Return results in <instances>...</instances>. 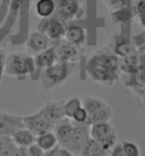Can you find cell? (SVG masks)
<instances>
[{"instance_id": "cell-1", "label": "cell", "mask_w": 145, "mask_h": 156, "mask_svg": "<svg viewBox=\"0 0 145 156\" xmlns=\"http://www.w3.org/2000/svg\"><path fill=\"white\" fill-rule=\"evenodd\" d=\"M86 69L94 81L111 86L119 78L120 62L116 54L98 52L89 61Z\"/></svg>"}, {"instance_id": "cell-2", "label": "cell", "mask_w": 145, "mask_h": 156, "mask_svg": "<svg viewBox=\"0 0 145 156\" xmlns=\"http://www.w3.org/2000/svg\"><path fill=\"white\" fill-rule=\"evenodd\" d=\"M74 69V64L69 62L58 61L53 65L43 69L40 82L44 89H51L64 83Z\"/></svg>"}, {"instance_id": "cell-3", "label": "cell", "mask_w": 145, "mask_h": 156, "mask_svg": "<svg viewBox=\"0 0 145 156\" xmlns=\"http://www.w3.org/2000/svg\"><path fill=\"white\" fill-rule=\"evenodd\" d=\"M34 58L30 54H10L6 57L5 73L9 76H22L35 72Z\"/></svg>"}, {"instance_id": "cell-4", "label": "cell", "mask_w": 145, "mask_h": 156, "mask_svg": "<svg viewBox=\"0 0 145 156\" xmlns=\"http://www.w3.org/2000/svg\"><path fill=\"white\" fill-rule=\"evenodd\" d=\"M90 134L91 138L99 141L108 153L118 143L117 132L110 122H101V123L91 124Z\"/></svg>"}, {"instance_id": "cell-5", "label": "cell", "mask_w": 145, "mask_h": 156, "mask_svg": "<svg viewBox=\"0 0 145 156\" xmlns=\"http://www.w3.org/2000/svg\"><path fill=\"white\" fill-rule=\"evenodd\" d=\"M74 131L68 144L65 146L68 151L74 155H79L83 146L91 138L90 134V126L89 124H81V123H74Z\"/></svg>"}, {"instance_id": "cell-6", "label": "cell", "mask_w": 145, "mask_h": 156, "mask_svg": "<svg viewBox=\"0 0 145 156\" xmlns=\"http://www.w3.org/2000/svg\"><path fill=\"white\" fill-rule=\"evenodd\" d=\"M23 122H24L25 128L30 129L36 136L44 133V132L53 131V129H55V124H52L50 121H48L47 117L44 116L40 111L35 114L24 116L23 117Z\"/></svg>"}, {"instance_id": "cell-7", "label": "cell", "mask_w": 145, "mask_h": 156, "mask_svg": "<svg viewBox=\"0 0 145 156\" xmlns=\"http://www.w3.org/2000/svg\"><path fill=\"white\" fill-rule=\"evenodd\" d=\"M24 126L22 116L0 112V137H12L16 131Z\"/></svg>"}, {"instance_id": "cell-8", "label": "cell", "mask_w": 145, "mask_h": 156, "mask_svg": "<svg viewBox=\"0 0 145 156\" xmlns=\"http://www.w3.org/2000/svg\"><path fill=\"white\" fill-rule=\"evenodd\" d=\"M39 31L47 34L51 40L58 41L66 34V25L64 24L61 18L56 17L51 18V20H47L46 22L41 23Z\"/></svg>"}, {"instance_id": "cell-9", "label": "cell", "mask_w": 145, "mask_h": 156, "mask_svg": "<svg viewBox=\"0 0 145 156\" xmlns=\"http://www.w3.org/2000/svg\"><path fill=\"white\" fill-rule=\"evenodd\" d=\"M49 47H51V39L41 31L32 33L26 42V49L30 55H38Z\"/></svg>"}, {"instance_id": "cell-10", "label": "cell", "mask_w": 145, "mask_h": 156, "mask_svg": "<svg viewBox=\"0 0 145 156\" xmlns=\"http://www.w3.org/2000/svg\"><path fill=\"white\" fill-rule=\"evenodd\" d=\"M64 100L59 101H48L47 104L40 109V112L42 113L44 116L47 117L48 121H50L52 124H57L59 121H61L65 116L64 112Z\"/></svg>"}, {"instance_id": "cell-11", "label": "cell", "mask_w": 145, "mask_h": 156, "mask_svg": "<svg viewBox=\"0 0 145 156\" xmlns=\"http://www.w3.org/2000/svg\"><path fill=\"white\" fill-rule=\"evenodd\" d=\"M74 131V124L68 117H64L61 121H59L55 126L53 132H55L58 144L61 147H65L68 144L69 139L72 137Z\"/></svg>"}, {"instance_id": "cell-12", "label": "cell", "mask_w": 145, "mask_h": 156, "mask_svg": "<svg viewBox=\"0 0 145 156\" xmlns=\"http://www.w3.org/2000/svg\"><path fill=\"white\" fill-rule=\"evenodd\" d=\"M59 44H56L55 48L57 50V55H58V59L64 62H69L72 63L77 59L78 57V48L75 44H70L67 40H58Z\"/></svg>"}, {"instance_id": "cell-13", "label": "cell", "mask_w": 145, "mask_h": 156, "mask_svg": "<svg viewBox=\"0 0 145 156\" xmlns=\"http://www.w3.org/2000/svg\"><path fill=\"white\" fill-rule=\"evenodd\" d=\"M58 55H57V50L53 46L49 47L48 49L43 50V51L39 52L38 55H35L34 62L35 65L39 69H47L49 66L53 65L56 62H58Z\"/></svg>"}, {"instance_id": "cell-14", "label": "cell", "mask_w": 145, "mask_h": 156, "mask_svg": "<svg viewBox=\"0 0 145 156\" xmlns=\"http://www.w3.org/2000/svg\"><path fill=\"white\" fill-rule=\"evenodd\" d=\"M144 66V63L142 61V57L134 52L127 57H123V61L120 62V69L126 73L132 74L137 73L140 69H142Z\"/></svg>"}, {"instance_id": "cell-15", "label": "cell", "mask_w": 145, "mask_h": 156, "mask_svg": "<svg viewBox=\"0 0 145 156\" xmlns=\"http://www.w3.org/2000/svg\"><path fill=\"white\" fill-rule=\"evenodd\" d=\"M65 35H66L67 41L77 47L84 44L86 40V32L84 27L76 25V24H70V25L66 26V34Z\"/></svg>"}, {"instance_id": "cell-16", "label": "cell", "mask_w": 145, "mask_h": 156, "mask_svg": "<svg viewBox=\"0 0 145 156\" xmlns=\"http://www.w3.org/2000/svg\"><path fill=\"white\" fill-rule=\"evenodd\" d=\"M12 139L18 147H29L36 141V134L27 128H22L12 136Z\"/></svg>"}, {"instance_id": "cell-17", "label": "cell", "mask_w": 145, "mask_h": 156, "mask_svg": "<svg viewBox=\"0 0 145 156\" xmlns=\"http://www.w3.org/2000/svg\"><path fill=\"white\" fill-rule=\"evenodd\" d=\"M58 9H59V18L69 20L76 15L79 9V4L77 0H59Z\"/></svg>"}, {"instance_id": "cell-18", "label": "cell", "mask_w": 145, "mask_h": 156, "mask_svg": "<svg viewBox=\"0 0 145 156\" xmlns=\"http://www.w3.org/2000/svg\"><path fill=\"white\" fill-rule=\"evenodd\" d=\"M81 156H109V153L95 139L90 138L81 151Z\"/></svg>"}, {"instance_id": "cell-19", "label": "cell", "mask_w": 145, "mask_h": 156, "mask_svg": "<svg viewBox=\"0 0 145 156\" xmlns=\"http://www.w3.org/2000/svg\"><path fill=\"white\" fill-rule=\"evenodd\" d=\"M36 145H39L42 148L44 152L50 151L52 148H55L56 146H58V140L53 131H49V132H44V133L38 134L36 136Z\"/></svg>"}, {"instance_id": "cell-20", "label": "cell", "mask_w": 145, "mask_h": 156, "mask_svg": "<svg viewBox=\"0 0 145 156\" xmlns=\"http://www.w3.org/2000/svg\"><path fill=\"white\" fill-rule=\"evenodd\" d=\"M108 104L104 100H102L101 98H98V97H86L85 99H83V101H82V106L86 109L89 116L94 114V113L99 112V111H101Z\"/></svg>"}, {"instance_id": "cell-21", "label": "cell", "mask_w": 145, "mask_h": 156, "mask_svg": "<svg viewBox=\"0 0 145 156\" xmlns=\"http://www.w3.org/2000/svg\"><path fill=\"white\" fill-rule=\"evenodd\" d=\"M35 9H36V13L39 16H41L43 18H48L55 13L56 4L53 0H38Z\"/></svg>"}, {"instance_id": "cell-22", "label": "cell", "mask_w": 145, "mask_h": 156, "mask_svg": "<svg viewBox=\"0 0 145 156\" xmlns=\"http://www.w3.org/2000/svg\"><path fill=\"white\" fill-rule=\"evenodd\" d=\"M113 116V111L109 105H107L101 111L94 113L89 116V124H94V123H101V122H110V120Z\"/></svg>"}, {"instance_id": "cell-23", "label": "cell", "mask_w": 145, "mask_h": 156, "mask_svg": "<svg viewBox=\"0 0 145 156\" xmlns=\"http://www.w3.org/2000/svg\"><path fill=\"white\" fill-rule=\"evenodd\" d=\"M17 147L12 137H0V156H15Z\"/></svg>"}, {"instance_id": "cell-24", "label": "cell", "mask_w": 145, "mask_h": 156, "mask_svg": "<svg viewBox=\"0 0 145 156\" xmlns=\"http://www.w3.org/2000/svg\"><path fill=\"white\" fill-rule=\"evenodd\" d=\"M134 52H136V48L133 42L130 41H124L116 44L115 47V54L117 56L120 57H127L132 55Z\"/></svg>"}, {"instance_id": "cell-25", "label": "cell", "mask_w": 145, "mask_h": 156, "mask_svg": "<svg viewBox=\"0 0 145 156\" xmlns=\"http://www.w3.org/2000/svg\"><path fill=\"white\" fill-rule=\"evenodd\" d=\"M81 106H82V100L78 97H72L70 99L66 100L64 104L65 116L68 117V119H72V114L75 113V111L77 108H79Z\"/></svg>"}, {"instance_id": "cell-26", "label": "cell", "mask_w": 145, "mask_h": 156, "mask_svg": "<svg viewBox=\"0 0 145 156\" xmlns=\"http://www.w3.org/2000/svg\"><path fill=\"white\" fill-rule=\"evenodd\" d=\"M74 123H81V124H89V114L86 112V109L81 106L79 108H77L75 113L72 114L70 119ZM90 126V124H89Z\"/></svg>"}, {"instance_id": "cell-27", "label": "cell", "mask_w": 145, "mask_h": 156, "mask_svg": "<svg viewBox=\"0 0 145 156\" xmlns=\"http://www.w3.org/2000/svg\"><path fill=\"white\" fill-rule=\"evenodd\" d=\"M121 145H123V148L127 156H142L141 151L136 144L126 140V141H123Z\"/></svg>"}, {"instance_id": "cell-28", "label": "cell", "mask_w": 145, "mask_h": 156, "mask_svg": "<svg viewBox=\"0 0 145 156\" xmlns=\"http://www.w3.org/2000/svg\"><path fill=\"white\" fill-rule=\"evenodd\" d=\"M27 156H44V151L35 143L27 147Z\"/></svg>"}, {"instance_id": "cell-29", "label": "cell", "mask_w": 145, "mask_h": 156, "mask_svg": "<svg viewBox=\"0 0 145 156\" xmlns=\"http://www.w3.org/2000/svg\"><path fill=\"white\" fill-rule=\"evenodd\" d=\"M109 156H127L126 153H125L124 148H123V145L121 143H117L115 145V147L111 149L109 152Z\"/></svg>"}, {"instance_id": "cell-30", "label": "cell", "mask_w": 145, "mask_h": 156, "mask_svg": "<svg viewBox=\"0 0 145 156\" xmlns=\"http://www.w3.org/2000/svg\"><path fill=\"white\" fill-rule=\"evenodd\" d=\"M5 62H6V55L2 51H0V81L5 73Z\"/></svg>"}, {"instance_id": "cell-31", "label": "cell", "mask_w": 145, "mask_h": 156, "mask_svg": "<svg viewBox=\"0 0 145 156\" xmlns=\"http://www.w3.org/2000/svg\"><path fill=\"white\" fill-rule=\"evenodd\" d=\"M58 156H74V154L70 151H68L66 147H61L60 146L59 151H58Z\"/></svg>"}, {"instance_id": "cell-32", "label": "cell", "mask_w": 145, "mask_h": 156, "mask_svg": "<svg viewBox=\"0 0 145 156\" xmlns=\"http://www.w3.org/2000/svg\"><path fill=\"white\" fill-rule=\"evenodd\" d=\"M60 148V145L58 146H56L55 148H52L50 151H47V152H44V156H58V151H59Z\"/></svg>"}, {"instance_id": "cell-33", "label": "cell", "mask_w": 145, "mask_h": 156, "mask_svg": "<svg viewBox=\"0 0 145 156\" xmlns=\"http://www.w3.org/2000/svg\"><path fill=\"white\" fill-rule=\"evenodd\" d=\"M15 156H27V148L26 147H17Z\"/></svg>"}, {"instance_id": "cell-34", "label": "cell", "mask_w": 145, "mask_h": 156, "mask_svg": "<svg viewBox=\"0 0 145 156\" xmlns=\"http://www.w3.org/2000/svg\"><path fill=\"white\" fill-rule=\"evenodd\" d=\"M24 2V0H12V9L16 10L22 6V4Z\"/></svg>"}, {"instance_id": "cell-35", "label": "cell", "mask_w": 145, "mask_h": 156, "mask_svg": "<svg viewBox=\"0 0 145 156\" xmlns=\"http://www.w3.org/2000/svg\"><path fill=\"white\" fill-rule=\"evenodd\" d=\"M108 5H110L111 7H120V5L123 2V0H107Z\"/></svg>"}]
</instances>
